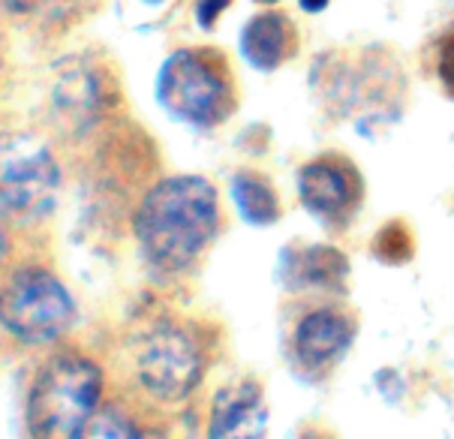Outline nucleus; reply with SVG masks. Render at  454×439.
I'll list each match as a JSON object with an SVG mask.
<instances>
[{"label": "nucleus", "instance_id": "f257e3e1", "mask_svg": "<svg viewBox=\"0 0 454 439\" xmlns=\"http://www.w3.org/2000/svg\"><path fill=\"white\" fill-rule=\"evenodd\" d=\"M220 229V202L202 175H175L145 192L136 211V238L148 265L181 274L196 265Z\"/></svg>", "mask_w": 454, "mask_h": 439}, {"label": "nucleus", "instance_id": "f03ea898", "mask_svg": "<svg viewBox=\"0 0 454 439\" xmlns=\"http://www.w3.org/2000/svg\"><path fill=\"white\" fill-rule=\"evenodd\" d=\"M157 103L193 129H214L238 109L229 60L214 49H178L157 73Z\"/></svg>", "mask_w": 454, "mask_h": 439}, {"label": "nucleus", "instance_id": "7ed1b4c3", "mask_svg": "<svg viewBox=\"0 0 454 439\" xmlns=\"http://www.w3.org/2000/svg\"><path fill=\"white\" fill-rule=\"evenodd\" d=\"M103 373L82 356H60L36 376L27 400V430L34 439H82L94 419Z\"/></svg>", "mask_w": 454, "mask_h": 439}, {"label": "nucleus", "instance_id": "20e7f679", "mask_svg": "<svg viewBox=\"0 0 454 439\" xmlns=\"http://www.w3.org/2000/svg\"><path fill=\"white\" fill-rule=\"evenodd\" d=\"M75 304L55 274L21 268L0 292V325L25 343L58 341L73 325Z\"/></svg>", "mask_w": 454, "mask_h": 439}, {"label": "nucleus", "instance_id": "39448f33", "mask_svg": "<svg viewBox=\"0 0 454 439\" xmlns=\"http://www.w3.org/2000/svg\"><path fill=\"white\" fill-rule=\"evenodd\" d=\"M60 187L55 157L25 133H0V214L36 220L51 211Z\"/></svg>", "mask_w": 454, "mask_h": 439}, {"label": "nucleus", "instance_id": "423d86ee", "mask_svg": "<svg viewBox=\"0 0 454 439\" xmlns=\"http://www.w3.org/2000/svg\"><path fill=\"white\" fill-rule=\"evenodd\" d=\"M136 376L151 397L181 404L205 376V356L181 325H153L136 346Z\"/></svg>", "mask_w": 454, "mask_h": 439}, {"label": "nucleus", "instance_id": "0eeeda50", "mask_svg": "<svg viewBox=\"0 0 454 439\" xmlns=\"http://www.w3.org/2000/svg\"><path fill=\"white\" fill-rule=\"evenodd\" d=\"M298 199L328 232H346L364 205V178L343 153H322L298 169Z\"/></svg>", "mask_w": 454, "mask_h": 439}, {"label": "nucleus", "instance_id": "6e6552de", "mask_svg": "<svg viewBox=\"0 0 454 439\" xmlns=\"http://www.w3.org/2000/svg\"><path fill=\"white\" fill-rule=\"evenodd\" d=\"M358 334V322L352 313L340 307H313L301 319L295 322L289 341L286 356L292 365V373L304 382H319L334 371L352 349V341Z\"/></svg>", "mask_w": 454, "mask_h": 439}, {"label": "nucleus", "instance_id": "1a4fd4ad", "mask_svg": "<svg viewBox=\"0 0 454 439\" xmlns=\"http://www.w3.org/2000/svg\"><path fill=\"white\" fill-rule=\"evenodd\" d=\"M349 262L328 244H289L277 259V283L292 295H343Z\"/></svg>", "mask_w": 454, "mask_h": 439}, {"label": "nucleus", "instance_id": "9d476101", "mask_svg": "<svg viewBox=\"0 0 454 439\" xmlns=\"http://www.w3.org/2000/svg\"><path fill=\"white\" fill-rule=\"evenodd\" d=\"M268 406L259 382L241 380L223 385L214 397L207 439H265Z\"/></svg>", "mask_w": 454, "mask_h": 439}, {"label": "nucleus", "instance_id": "9b49d317", "mask_svg": "<svg viewBox=\"0 0 454 439\" xmlns=\"http://www.w3.org/2000/svg\"><path fill=\"white\" fill-rule=\"evenodd\" d=\"M298 27L292 15L283 10H265L244 25L241 30V55L259 73H274L298 55Z\"/></svg>", "mask_w": 454, "mask_h": 439}, {"label": "nucleus", "instance_id": "f8f14e48", "mask_svg": "<svg viewBox=\"0 0 454 439\" xmlns=\"http://www.w3.org/2000/svg\"><path fill=\"white\" fill-rule=\"evenodd\" d=\"M232 202L247 226H271L280 220V199L274 184L259 172H238L232 178Z\"/></svg>", "mask_w": 454, "mask_h": 439}, {"label": "nucleus", "instance_id": "ddd939ff", "mask_svg": "<svg viewBox=\"0 0 454 439\" xmlns=\"http://www.w3.org/2000/svg\"><path fill=\"white\" fill-rule=\"evenodd\" d=\"M82 439H166L163 430L138 425L136 419H129L118 406H103L94 412V419L88 421Z\"/></svg>", "mask_w": 454, "mask_h": 439}, {"label": "nucleus", "instance_id": "4468645a", "mask_svg": "<svg viewBox=\"0 0 454 439\" xmlns=\"http://www.w3.org/2000/svg\"><path fill=\"white\" fill-rule=\"evenodd\" d=\"M427 69L440 84V90L449 99H454V21L436 30L427 43Z\"/></svg>", "mask_w": 454, "mask_h": 439}, {"label": "nucleus", "instance_id": "2eb2a0df", "mask_svg": "<svg viewBox=\"0 0 454 439\" xmlns=\"http://www.w3.org/2000/svg\"><path fill=\"white\" fill-rule=\"evenodd\" d=\"M232 4V0H199L196 4V19H199V25L211 30L214 25H217V19H220V12H226V6Z\"/></svg>", "mask_w": 454, "mask_h": 439}, {"label": "nucleus", "instance_id": "dca6fc26", "mask_svg": "<svg viewBox=\"0 0 454 439\" xmlns=\"http://www.w3.org/2000/svg\"><path fill=\"white\" fill-rule=\"evenodd\" d=\"M304 12H322L328 6V0H298Z\"/></svg>", "mask_w": 454, "mask_h": 439}, {"label": "nucleus", "instance_id": "f3484780", "mask_svg": "<svg viewBox=\"0 0 454 439\" xmlns=\"http://www.w3.org/2000/svg\"><path fill=\"white\" fill-rule=\"evenodd\" d=\"M256 4H280V0H256Z\"/></svg>", "mask_w": 454, "mask_h": 439}, {"label": "nucleus", "instance_id": "a211bd4d", "mask_svg": "<svg viewBox=\"0 0 454 439\" xmlns=\"http://www.w3.org/2000/svg\"><path fill=\"white\" fill-rule=\"evenodd\" d=\"M145 4H151V6H157V4H163V0H145Z\"/></svg>", "mask_w": 454, "mask_h": 439}, {"label": "nucleus", "instance_id": "6ab92c4d", "mask_svg": "<svg viewBox=\"0 0 454 439\" xmlns=\"http://www.w3.org/2000/svg\"><path fill=\"white\" fill-rule=\"evenodd\" d=\"M0 253H4V235H0Z\"/></svg>", "mask_w": 454, "mask_h": 439}]
</instances>
